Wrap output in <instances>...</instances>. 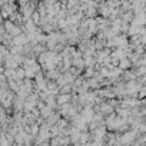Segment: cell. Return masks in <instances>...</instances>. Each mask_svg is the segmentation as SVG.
Here are the masks:
<instances>
[{"label":"cell","instance_id":"obj_10","mask_svg":"<svg viewBox=\"0 0 146 146\" xmlns=\"http://www.w3.org/2000/svg\"><path fill=\"white\" fill-rule=\"evenodd\" d=\"M63 76H64V80H66V83H67V85H70V86H73V85H75V82H76V78L73 76V75H70L69 72L63 73Z\"/></svg>","mask_w":146,"mask_h":146},{"label":"cell","instance_id":"obj_5","mask_svg":"<svg viewBox=\"0 0 146 146\" xmlns=\"http://www.w3.org/2000/svg\"><path fill=\"white\" fill-rule=\"evenodd\" d=\"M100 113L106 117V116H109V115H112V113H115V109L110 106V105H108V103H103L102 106H100Z\"/></svg>","mask_w":146,"mask_h":146},{"label":"cell","instance_id":"obj_8","mask_svg":"<svg viewBox=\"0 0 146 146\" xmlns=\"http://www.w3.org/2000/svg\"><path fill=\"white\" fill-rule=\"evenodd\" d=\"M9 83V89H10V92H13V93H19V90H20V85L17 83V80H9L7 82Z\"/></svg>","mask_w":146,"mask_h":146},{"label":"cell","instance_id":"obj_6","mask_svg":"<svg viewBox=\"0 0 146 146\" xmlns=\"http://www.w3.org/2000/svg\"><path fill=\"white\" fill-rule=\"evenodd\" d=\"M73 67L80 69V70H83V72H85V69H86L85 57H82V59H73Z\"/></svg>","mask_w":146,"mask_h":146},{"label":"cell","instance_id":"obj_12","mask_svg":"<svg viewBox=\"0 0 146 146\" xmlns=\"http://www.w3.org/2000/svg\"><path fill=\"white\" fill-rule=\"evenodd\" d=\"M5 75H6L7 80H16V70L15 69H6Z\"/></svg>","mask_w":146,"mask_h":146},{"label":"cell","instance_id":"obj_11","mask_svg":"<svg viewBox=\"0 0 146 146\" xmlns=\"http://www.w3.org/2000/svg\"><path fill=\"white\" fill-rule=\"evenodd\" d=\"M2 25L5 26V29H6V32H7L9 35H10V33H12V30L16 27V25H15L12 20H3V23H2Z\"/></svg>","mask_w":146,"mask_h":146},{"label":"cell","instance_id":"obj_9","mask_svg":"<svg viewBox=\"0 0 146 146\" xmlns=\"http://www.w3.org/2000/svg\"><path fill=\"white\" fill-rule=\"evenodd\" d=\"M25 79H26V69L19 67L16 70V80H25Z\"/></svg>","mask_w":146,"mask_h":146},{"label":"cell","instance_id":"obj_16","mask_svg":"<svg viewBox=\"0 0 146 146\" xmlns=\"http://www.w3.org/2000/svg\"><path fill=\"white\" fill-rule=\"evenodd\" d=\"M46 108V102H43V100H37V103H36V109H39V110H43Z\"/></svg>","mask_w":146,"mask_h":146},{"label":"cell","instance_id":"obj_14","mask_svg":"<svg viewBox=\"0 0 146 146\" xmlns=\"http://www.w3.org/2000/svg\"><path fill=\"white\" fill-rule=\"evenodd\" d=\"M70 145H72L70 136H60V146H70Z\"/></svg>","mask_w":146,"mask_h":146},{"label":"cell","instance_id":"obj_15","mask_svg":"<svg viewBox=\"0 0 146 146\" xmlns=\"http://www.w3.org/2000/svg\"><path fill=\"white\" fill-rule=\"evenodd\" d=\"M32 20H33V22H35V23L37 25V26H39V23H40L42 17H40V15H39L37 12H35V13H33V16H32Z\"/></svg>","mask_w":146,"mask_h":146},{"label":"cell","instance_id":"obj_17","mask_svg":"<svg viewBox=\"0 0 146 146\" xmlns=\"http://www.w3.org/2000/svg\"><path fill=\"white\" fill-rule=\"evenodd\" d=\"M70 146H73V145H70Z\"/></svg>","mask_w":146,"mask_h":146},{"label":"cell","instance_id":"obj_3","mask_svg":"<svg viewBox=\"0 0 146 146\" xmlns=\"http://www.w3.org/2000/svg\"><path fill=\"white\" fill-rule=\"evenodd\" d=\"M56 99H57V105L63 106V105H67L72 102V95H59Z\"/></svg>","mask_w":146,"mask_h":146},{"label":"cell","instance_id":"obj_4","mask_svg":"<svg viewBox=\"0 0 146 146\" xmlns=\"http://www.w3.org/2000/svg\"><path fill=\"white\" fill-rule=\"evenodd\" d=\"M116 115L119 116V117H123V119H129L130 116H132V110H129V109H123V108H117L116 110Z\"/></svg>","mask_w":146,"mask_h":146},{"label":"cell","instance_id":"obj_1","mask_svg":"<svg viewBox=\"0 0 146 146\" xmlns=\"http://www.w3.org/2000/svg\"><path fill=\"white\" fill-rule=\"evenodd\" d=\"M119 69L123 70V72H126V70H132V69H133V63L126 57V59L120 60V63H119Z\"/></svg>","mask_w":146,"mask_h":146},{"label":"cell","instance_id":"obj_7","mask_svg":"<svg viewBox=\"0 0 146 146\" xmlns=\"http://www.w3.org/2000/svg\"><path fill=\"white\" fill-rule=\"evenodd\" d=\"M53 113H54V110H53V109H50V108L46 105V108H44L43 110H40V117H43L44 120H47V119H49V117H50Z\"/></svg>","mask_w":146,"mask_h":146},{"label":"cell","instance_id":"obj_13","mask_svg":"<svg viewBox=\"0 0 146 146\" xmlns=\"http://www.w3.org/2000/svg\"><path fill=\"white\" fill-rule=\"evenodd\" d=\"M67 72L70 73V75H73V76H75L76 79H78V78H80V76L83 75V70H80V69H76V67H70Z\"/></svg>","mask_w":146,"mask_h":146},{"label":"cell","instance_id":"obj_2","mask_svg":"<svg viewBox=\"0 0 146 146\" xmlns=\"http://www.w3.org/2000/svg\"><path fill=\"white\" fill-rule=\"evenodd\" d=\"M3 66H5L6 69H15V70H17L19 67H22V66H19V63L13 59V56H10V57L6 60V63H5Z\"/></svg>","mask_w":146,"mask_h":146}]
</instances>
